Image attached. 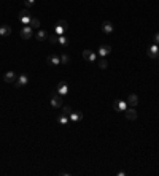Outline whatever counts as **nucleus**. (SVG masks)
Returning <instances> with one entry per match:
<instances>
[{"label": "nucleus", "instance_id": "obj_1", "mask_svg": "<svg viewBox=\"0 0 159 176\" xmlns=\"http://www.w3.org/2000/svg\"><path fill=\"white\" fill-rule=\"evenodd\" d=\"M51 106L52 108H62L64 106V95H61L57 90H54L51 95Z\"/></svg>", "mask_w": 159, "mask_h": 176}, {"label": "nucleus", "instance_id": "obj_2", "mask_svg": "<svg viewBox=\"0 0 159 176\" xmlns=\"http://www.w3.org/2000/svg\"><path fill=\"white\" fill-rule=\"evenodd\" d=\"M34 37V29L30 25H25V27H22L21 29V38H24V40H30Z\"/></svg>", "mask_w": 159, "mask_h": 176}, {"label": "nucleus", "instance_id": "obj_3", "mask_svg": "<svg viewBox=\"0 0 159 176\" xmlns=\"http://www.w3.org/2000/svg\"><path fill=\"white\" fill-rule=\"evenodd\" d=\"M113 110L115 111H126L127 110V102H123V100H115L113 102Z\"/></svg>", "mask_w": 159, "mask_h": 176}, {"label": "nucleus", "instance_id": "obj_4", "mask_svg": "<svg viewBox=\"0 0 159 176\" xmlns=\"http://www.w3.org/2000/svg\"><path fill=\"white\" fill-rule=\"evenodd\" d=\"M29 83V76L25 75V73H22V75H19L18 78H16V81H15V84H16V87H24L25 84Z\"/></svg>", "mask_w": 159, "mask_h": 176}, {"label": "nucleus", "instance_id": "obj_5", "mask_svg": "<svg viewBox=\"0 0 159 176\" xmlns=\"http://www.w3.org/2000/svg\"><path fill=\"white\" fill-rule=\"evenodd\" d=\"M147 56H148L150 59H157V56H159V46H157L156 43H154L153 46H150V48H148Z\"/></svg>", "mask_w": 159, "mask_h": 176}, {"label": "nucleus", "instance_id": "obj_6", "mask_svg": "<svg viewBox=\"0 0 159 176\" xmlns=\"http://www.w3.org/2000/svg\"><path fill=\"white\" fill-rule=\"evenodd\" d=\"M30 19H32V16H30L29 10H22V11L19 13V21H21L22 24H30Z\"/></svg>", "mask_w": 159, "mask_h": 176}, {"label": "nucleus", "instance_id": "obj_7", "mask_svg": "<svg viewBox=\"0 0 159 176\" xmlns=\"http://www.w3.org/2000/svg\"><path fill=\"white\" fill-rule=\"evenodd\" d=\"M83 59L88 60V62H94V60L97 59V54L92 52L91 49H84V51H83Z\"/></svg>", "mask_w": 159, "mask_h": 176}, {"label": "nucleus", "instance_id": "obj_8", "mask_svg": "<svg viewBox=\"0 0 159 176\" xmlns=\"http://www.w3.org/2000/svg\"><path fill=\"white\" fill-rule=\"evenodd\" d=\"M46 62H48V65H59L61 64V56H57V54H49Z\"/></svg>", "mask_w": 159, "mask_h": 176}, {"label": "nucleus", "instance_id": "obj_9", "mask_svg": "<svg viewBox=\"0 0 159 176\" xmlns=\"http://www.w3.org/2000/svg\"><path fill=\"white\" fill-rule=\"evenodd\" d=\"M127 105L132 106V108H135L139 105V95L137 94H129V97H127Z\"/></svg>", "mask_w": 159, "mask_h": 176}, {"label": "nucleus", "instance_id": "obj_10", "mask_svg": "<svg viewBox=\"0 0 159 176\" xmlns=\"http://www.w3.org/2000/svg\"><path fill=\"white\" fill-rule=\"evenodd\" d=\"M11 32H13L11 25H8V24L0 25V37H10V35H11Z\"/></svg>", "mask_w": 159, "mask_h": 176}, {"label": "nucleus", "instance_id": "obj_11", "mask_svg": "<svg viewBox=\"0 0 159 176\" xmlns=\"http://www.w3.org/2000/svg\"><path fill=\"white\" fill-rule=\"evenodd\" d=\"M57 92L61 94V95H65V94H69V86L65 81H59L57 83Z\"/></svg>", "mask_w": 159, "mask_h": 176}, {"label": "nucleus", "instance_id": "obj_12", "mask_svg": "<svg viewBox=\"0 0 159 176\" xmlns=\"http://www.w3.org/2000/svg\"><path fill=\"white\" fill-rule=\"evenodd\" d=\"M16 73L15 72H7L5 75H3V81H5V83H8V84H11V83H15V81H16Z\"/></svg>", "mask_w": 159, "mask_h": 176}, {"label": "nucleus", "instance_id": "obj_13", "mask_svg": "<svg viewBox=\"0 0 159 176\" xmlns=\"http://www.w3.org/2000/svg\"><path fill=\"white\" fill-rule=\"evenodd\" d=\"M124 113H126V119H127V121H135L137 116H139L137 111H135V108H132V106L129 108V110H126Z\"/></svg>", "mask_w": 159, "mask_h": 176}, {"label": "nucleus", "instance_id": "obj_14", "mask_svg": "<svg viewBox=\"0 0 159 176\" xmlns=\"http://www.w3.org/2000/svg\"><path fill=\"white\" fill-rule=\"evenodd\" d=\"M69 119L72 121L73 124H76V122H80V121L83 119V113L81 111H72V114L69 116Z\"/></svg>", "mask_w": 159, "mask_h": 176}, {"label": "nucleus", "instance_id": "obj_15", "mask_svg": "<svg viewBox=\"0 0 159 176\" xmlns=\"http://www.w3.org/2000/svg\"><path fill=\"white\" fill-rule=\"evenodd\" d=\"M110 52H111V46H110V45H102V46L99 48V56H100V57L108 56Z\"/></svg>", "mask_w": 159, "mask_h": 176}, {"label": "nucleus", "instance_id": "obj_16", "mask_svg": "<svg viewBox=\"0 0 159 176\" xmlns=\"http://www.w3.org/2000/svg\"><path fill=\"white\" fill-rule=\"evenodd\" d=\"M102 32L103 33H111L113 32V24L110 21H103L102 22Z\"/></svg>", "mask_w": 159, "mask_h": 176}, {"label": "nucleus", "instance_id": "obj_17", "mask_svg": "<svg viewBox=\"0 0 159 176\" xmlns=\"http://www.w3.org/2000/svg\"><path fill=\"white\" fill-rule=\"evenodd\" d=\"M69 38L65 37V35H59V46H62V48H65V46H69Z\"/></svg>", "mask_w": 159, "mask_h": 176}, {"label": "nucleus", "instance_id": "obj_18", "mask_svg": "<svg viewBox=\"0 0 159 176\" xmlns=\"http://www.w3.org/2000/svg\"><path fill=\"white\" fill-rule=\"evenodd\" d=\"M69 121H70L69 116H65V114H61V116L57 117V122H59L61 125H67V124H69Z\"/></svg>", "mask_w": 159, "mask_h": 176}, {"label": "nucleus", "instance_id": "obj_19", "mask_svg": "<svg viewBox=\"0 0 159 176\" xmlns=\"http://www.w3.org/2000/svg\"><path fill=\"white\" fill-rule=\"evenodd\" d=\"M46 38H48V33L45 30H38L37 32V40L38 42H43V40H46Z\"/></svg>", "mask_w": 159, "mask_h": 176}, {"label": "nucleus", "instance_id": "obj_20", "mask_svg": "<svg viewBox=\"0 0 159 176\" xmlns=\"http://www.w3.org/2000/svg\"><path fill=\"white\" fill-rule=\"evenodd\" d=\"M97 64H99V68H102V70H105L108 67V62H107V59H105V57H100Z\"/></svg>", "mask_w": 159, "mask_h": 176}, {"label": "nucleus", "instance_id": "obj_21", "mask_svg": "<svg viewBox=\"0 0 159 176\" xmlns=\"http://www.w3.org/2000/svg\"><path fill=\"white\" fill-rule=\"evenodd\" d=\"M29 25L32 27V29H40V19H38V18H32Z\"/></svg>", "mask_w": 159, "mask_h": 176}, {"label": "nucleus", "instance_id": "obj_22", "mask_svg": "<svg viewBox=\"0 0 159 176\" xmlns=\"http://www.w3.org/2000/svg\"><path fill=\"white\" fill-rule=\"evenodd\" d=\"M61 64H64V65H69V64H70V57H69L65 52L61 54Z\"/></svg>", "mask_w": 159, "mask_h": 176}, {"label": "nucleus", "instance_id": "obj_23", "mask_svg": "<svg viewBox=\"0 0 159 176\" xmlns=\"http://www.w3.org/2000/svg\"><path fill=\"white\" fill-rule=\"evenodd\" d=\"M48 40L51 45H59V37L57 35H48Z\"/></svg>", "mask_w": 159, "mask_h": 176}, {"label": "nucleus", "instance_id": "obj_24", "mask_svg": "<svg viewBox=\"0 0 159 176\" xmlns=\"http://www.w3.org/2000/svg\"><path fill=\"white\" fill-rule=\"evenodd\" d=\"M56 25H57V27H61V29H64V30H67V29H69V24H67V21H64V19L57 21V22H56Z\"/></svg>", "mask_w": 159, "mask_h": 176}, {"label": "nucleus", "instance_id": "obj_25", "mask_svg": "<svg viewBox=\"0 0 159 176\" xmlns=\"http://www.w3.org/2000/svg\"><path fill=\"white\" fill-rule=\"evenodd\" d=\"M72 111H73V110H72V106H69V105H67V106H62V114L70 116V114H72Z\"/></svg>", "mask_w": 159, "mask_h": 176}, {"label": "nucleus", "instance_id": "obj_26", "mask_svg": "<svg viewBox=\"0 0 159 176\" xmlns=\"http://www.w3.org/2000/svg\"><path fill=\"white\" fill-rule=\"evenodd\" d=\"M54 32H56V35H64V33H65V30L61 29V27H57V25L54 27Z\"/></svg>", "mask_w": 159, "mask_h": 176}, {"label": "nucleus", "instance_id": "obj_27", "mask_svg": "<svg viewBox=\"0 0 159 176\" xmlns=\"http://www.w3.org/2000/svg\"><path fill=\"white\" fill-rule=\"evenodd\" d=\"M34 3H35V0H24V5L27 7V8H30V7H34Z\"/></svg>", "mask_w": 159, "mask_h": 176}, {"label": "nucleus", "instance_id": "obj_28", "mask_svg": "<svg viewBox=\"0 0 159 176\" xmlns=\"http://www.w3.org/2000/svg\"><path fill=\"white\" fill-rule=\"evenodd\" d=\"M153 38H154V43H156V45H159V32H157V33H154V37H153Z\"/></svg>", "mask_w": 159, "mask_h": 176}, {"label": "nucleus", "instance_id": "obj_29", "mask_svg": "<svg viewBox=\"0 0 159 176\" xmlns=\"http://www.w3.org/2000/svg\"><path fill=\"white\" fill-rule=\"evenodd\" d=\"M157 59H159V56H157Z\"/></svg>", "mask_w": 159, "mask_h": 176}]
</instances>
